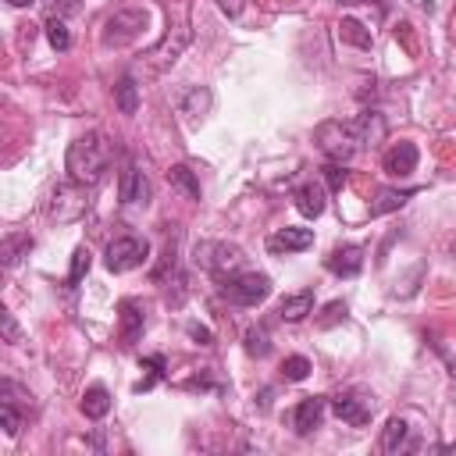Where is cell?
<instances>
[{
	"instance_id": "37",
	"label": "cell",
	"mask_w": 456,
	"mask_h": 456,
	"mask_svg": "<svg viewBox=\"0 0 456 456\" xmlns=\"http://www.w3.org/2000/svg\"><path fill=\"white\" fill-rule=\"evenodd\" d=\"M413 4H417V7H420V11H428V14H431V11H435V4H431V0H413Z\"/></svg>"
},
{
	"instance_id": "29",
	"label": "cell",
	"mask_w": 456,
	"mask_h": 456,
	"mask_svg": "<svg viewBox=\"0 0 456 456\" xmlns=\"http://www.w3.org/2000/svg\"><path fill=\"white\" fill-rule=\"evenodd\" d=\"M246 353L249 356H267L271 353V335H267L264 324H256V328L246 331Z\"/></svg>"
},
{
	"instance_id": "25",
	"label": "cell",
	"mask_w": 456,
	"mask_h": 456,
	"mask_svg": "<svg viewBox=\"0 0 456 456\" xmlns=\"http://www.w3.org/2000/svg\"><path fill=\"white\" fill-rule=\"evenodd\" d=\"M28 249H32V235H7L4 239V271H11L21 260V253H28Z\"/></svg>"
},
{
	"instance_id": "22",
	"label": "cell",
	"mask_w": 456,
	"mask_h": 456,
	"mask_svg": "<svg viewBox=\"0 0 456 456\" xmlns=\"http://www.w3.org/2000/svg\"><path fill=\"white\" fill-rule=\"evenodd\" d=\"M178 110H182L189 121H200V118L210 110V89H203V86H192V89L182 96Z\"/></svg>"
},
{
	"instance_id": "1",
	"label": "cell",
	"mask_w": 456,
	"mask_h": 456,
	"mask_svg": "<svg viewBox=\"0 0 456 456\" xmlns=\"http://www.w3.org/2000/svg\"><path fill=\"white\" fill-rule=\"evenodd\" d=\"M64 167H68V178H71L75 185H96V182L107 175V167H110V142H107L100 132L78 135V139L68 146Z\"/></svg>"
},
{
	"instance_id": "36",
	"label": "cell",
	"mask_w": 456,
	"mask_h": 456,
	"mask_svg": "<svg viewBox=\"0 0 456 456\" xmlns=\"http://www.w3.org/2000/svg\"><path fill=\"white\" fill-rule=\"evenodd\" d=\"M338 4H374V7L381 11V14L388 11V0H338Z\"/></svg>"
},
{
	"instance_id": "12",
	"label": "cell",
	"mask_w": 456,
	"mask_h": 456,
	"mask_svg": "<svg viewBox=\"0 0 456 456\" xmlns=\"http://www.w3.org/2000/svg\"><path fill=\"white\" fill-rule=\"evenodd\" d=\"M417 160H420L417 146L403 139V142H395L392 150H385L381 167H385V175H392V178H406V175H413V171H417Z\"/></svg>"
},
{
	"instance_id": "34",
	"label": "cell",
	"mask_w": 456,
	"mask_h": 456,
	"mask_svg": "<svg viewBox=\"0 0 456 456\" xmlns=\"http://www.w3.org/2000/svg\"><path fill=\"white\" fill-rule=\"evenodd\" d=\"M214 4H217V11H221V14H228V18H239L246 0H214Z\"/></svg>"
},
{
	"instance_id": "32",
	"label": "cell",
	"mask_w": 456,
	"mask_h": 456,
	"mask_svg": "<svg viewBox=\"0 0 456 456\" xmlns=\"http://www.w3.org/2000/svg\"><path fill=\"white\" fill-rule=\"evenodd\" d=\"M335 321H346V303H338V299L324 306V317H321V328H331Z\"/></svg>"
},
{
	"instance_id": "23",
	"label": "cell",
	"mask_w": 456,
	"mask_h": 456,
	"mask_svg": "<svg viewBox=\"0 0 456 456\" xmlns=\"http://www.w3.org/2000/svg\"><path fill=\"white\" fill-rule=\"evenodd\" d=\"M167 182H171L175 189H182L189 200H200V178H196V171H192L189 164H175V167L167 171Z\"/></svg>"
},
{
	"instance_id": "24",
	"label": "cell",
	"mask_w": 456,
	"mask_h": 456,
	"mask_svg": "<svg viewBox=\"0 0 456 456\" xmlns=\"http://www.w3.org/2000/svg\"><path fill=\"white\" fill-rule=\"evenodd\" d=\"M142 370H146V378H142V381H135V392H150V388L167 374V360H164L160 353H153V356H146V360H142Z\"/></svg>"
},
{
	"instance_id": "38",
	"label": "cell",
	"mask_w": 456,
	"mask_h": 456,
	"mask_svg": "<svg viewBox=\"0 0 456 456\" xmlns=\"http://www.w3.org/2000/svg\"><path fill=\"white\" fill-rule=\"evenodd\" d=\"M7 4H11V7H32L36 0H7Z\"/></svg>"
},
{
	"instance_id": "4",
	"label": "cell",
	"mask_w": 456,
	"mask_h": 456,
	"mask_svg": "<svg viewBox=\"0 0 456 456\" xmlns=\"http://www.w3.org/2000/svg\"><path fill=\"white\" fill-rule=\"evenodd\" d=\"M146 256H150V242H146V239H139V235H121V239H114V242L107 246L103 267H107L110 274H125V271L142 267Z\"/></svg>"
},
{
	"instance_id": "17",
	"label": "cell",
	"mask_w": 456,
	"mask_h": 456,
	"mask_svg": "<svg viewBox=\"0 0 456 456\" xmlns=\"http://www.w3.org/2000/svg\"><path fill=\"white\" fill-rule=\"evenodd\" d=\"M353 121H356V128H360L363 150H367V146H378V142L385 139V132H388V125H385V118H381L378 110H360Z\"/></svg>"
},
{
	"instance_id": "13",
	"label": "cell",
	"mask_w": 456,
	"mask_h": 456,
	"mask_svg": "<svg viewBox=\"0 0 456 456\" xmlns=\"http://www.w3.org/2000/svg\"><path fill=\"white\" fill-rule=\"evenodd\" d=\"M314 246V232L310 228H278L274 235H267V249L271 253H299Z\"/></svg>"
},
{
	"instance_id": "11",
	"label": "cell",
	"mask_w": 456,
	"mask_h": 456,
	"mask_svg": "<svg viewBox=\"0 0 456 456\" xmlns=\"http://www.w3.org/2000/svg\"><path fill=\"white\" fill-rule=\"evenodd\" d=\"M185 43H189V25H178V28H175V36L167 32V36H164V39H160L146 57H150V64H153L157 71H164V68H171V64L178 61V53L185 50Z\"/></svg>"
},
{
	"instance_id": "3",
	"label": "cell",
	"mask_w": 456,
	"mask_h": 456,
	"mask_svg": "<svg viewBox=\"0 0 456 456\" xmlns=\"http://www.w3.org/2000/svg\"><path fill=\"white\" fill-rule=\"evenodd\" d=\"M217 292H221V299L235 303V306H256L271 296V278L260 271H235V274L217 278Z\"/></svg>"
},
{
	"instance_id": "8",
	"label": "cell",
	"mask_w": 456,
	"mask_h": 456,
	"mask_svg": "<svg viewBox=\"0 0 456 456\" xmlns=\"http://www.w3.org/2000/svg\"><path fill=\"white\" fill-rule=\"evenodd\" d=\"M150 178L139 171V164H125L118 178V200L121 207H146L150 203Z\"/></svg>"
},
{
	"instance_id": "6",
	"label": "cell",
	"mask_w": 456,
	"mask_h": 456,
	"mask_svg": "<svg viewBox=\"0 0 456 456\" xmlns=\"http://www.w3.org/2000/svg\"><path fill=\"white\" fill-rule=\"evenodd\" d=\"M331 410H335V417L346 420L349 428H363V424H370L378 403H374V395L363 392V388H346V392H338V395L331 399Z\"/></svg>"
},
{
	"instance_id": "26",
	"label": "cell",
	"mask_w": 456,
	"mask_h": 456,
	"mask_svg": "<svg viewBox=\"0 0 456 456\" xmlns=\"http://www.w3.org/2000/svg\"><path fill=\"white\" fill-rule=\"evenodd\" d=\"M89 264H93V253L86 249V246H78L75 253H71V271H68V289H78V281L89 274Z\"/></svg>"
},
{
	"instance_id": "9",
	"label": "cell",
	"mask_w": 456,
	"mask_h": 456,
	"mask_svg": "<svg viewBox=\"0 0 456 456\" xmlns=\"http://www.w3.org/2000/svg\"><path fill=\"white\" fill-rule=\"evenodd\" d=\"M324 267L338 278H356L363 271V246L360 242H346V246H335L328 256H324Z\"/></svg>"
},
{
	"instance_id": "19",
	"label": "cell",
	"mask_w": 456,
	"mask_h": 456,
	"mask_svg": "<svg viewBox=\"0 0 456 456\" xmlns=\"http://www.w3.org/2000/svg\"><path fill=\"white\" fill-rule=\"evenodd\" d=\"M410 196H417V189H381L378 192V200L370 203V217H381V214H392V210H399Z\"/></svg>"
},
{
	"instance_id": "2",
	"label": "cell",
	"mask_w": 456,
	"mask_h": 456,
	"mask_svg": "<svg viewBox=\"0 0 456 456\" xmlns=\"http://www.w3.org/2000/svg\"><path fill=\"white\" fill-rule=\"evenodd\" d=\"M314 139H317L321 153H324L328 160H335V164H349V160L363 150V139H360V128H356L353 118H349V121H338V118L321 121L317 132H314Z\"/></svg>"
},
{
	"instance_id": "28",
	"label": "cell",
	"mask_w": 456,
	"mask_h": 456,
	"mask_svg": "<svg viewBox=\"0 0 456 456\" xmlns=\"http://www.w3.org/2000/svg\"><path fill=\"white\" fill-rule=\"evenodd\" d=\"M310 370H314V367H310V360H306V356H299V353L281 360V378H285V381H306V378H310Z\"/></svg>"
},
{
	"instance_id": "7",
	"label": "cell",
	"mask_w": 456,
	"mask_h": 456,
	"mask_svg": "<svg viewBox=\"0 0 456 456\" xmlns=\"http://www.w3.org/2000/svg\"><path fill=\"white\" fill-rule=\"evenodd\" d=\"M142 25H146V11H118L103 25V43L107 46H125L142 32Z\"/></svg>"
},
{
	"instance_id": "31",
	"label": "cell",
	"mask_w": 456,
	"mask_h": 456,
	"mask_svg": "<svg viewBox=\"0 0 456 456\" xmlns=\"http://www.w3.org/2000/svg\"><path fill=\"white\" fill-rule=\"evenodd\" d=\"M324 178H328V189H331V192H338V189L346 185L349 171H346V164H335V160H328V167H324Z\"/></svg>"
},
{
	"instance_id": "14",
	"label": "cell",
	"mask_w": 456,
	"mask_h": 456,
	"mask_svg": "<svg viewBox=\"0 0 456 456\" xmlns=\"http://www.w3.org/2000/svg\"><path fill=\"white\" fill-rule=\"evenodd\" d=\"M292 200H296V210L303 214V217H321L324 214V200H328V192L317 185V182H303L296 192H292Z\"/></svg>"
},
{
	"instance_id": "18",
	"label": "cell",
	"mask_w": 456,
	"mask_h": 456,
	"mask_svg": "<svg viewBox=\"0 0 456 456\" xmlns=\"http://www.w3.org/2000/svg\"><path fill=\"white\" fill-rule=\"evenodd\" d=\"M78 410H82L89 420H103V417L110 413V392H107L103 385H89V388L82 392Z\"/></svg>"
},
{
	"instance_id": "5",
	"label": "cell",
	"mask_w": 456,
	"mask_h": 456,
	"mask_svg": "<svg viewBox=\"0 0 456 456\" xmlns=\"http://www.w3.org/2000/svg\"><path fill=\"white\" fill-rule=\"evenodd\" d=\"M196 264L217 278L242 271V249L232 242H200L196 246Z\"/></svg>"
},
{
	"instance_id": "35",
	"label": "cell",
	"mask_w": 456,
	"mask_h": 456,
	"mask_svg": "<svg viewBox=\"0 0 456 456\" xmlns=\"http://www.w3.org/2000/svg\"><path fill=\"white\" fill-rule=\"evenodd\" d=\"M189 335H192V338H196V342H200V346H210V342H214V335H210V331H207V328H200V324H196V321H192V324H189Z\"/></svg>"
},
{
	"instance_id": "21",
	"label": "cell",
	"mask_w": 456,
	"mask_h": 456,
	"mask_svg": "<svg viewBox=\"0 0 456 456\" xmlns=\"http://www.w3.org/2000/svg\"><path fill=\"white\" fill-rule=\"evenodd\" d=\"M114 103H118L121 114H135L139 110V86H135L132 75H121L114 82Z\"/></svg>"
},
{
	"instance_id": "27",
	"label": "cell",
	"mask_w": 456,
	"mask_h": 456,
	"mask_svg": "<svg viewBox=\"0 0 456 456\" xmlns=\"http://www.w3.org/2000/svg\"><path fill=\"white\" fill-rule=\"evenodd\" d=\"M46 39H50V46H53V50H61V53L71 46V32H68V25H64L57 14H50V18H46Z\"/></svg>"
},
{
	"instance_id": "10",
	"label": "cell",
	"mask_w": 456,
	"mask_h": 456,
	"mask_svg": "<svg viewBox=\"0 0 456 456\" xmlns=\"http://www.w3.org/2000/svg\"><path fill=\"white\" fill-rule=\"evenodd\" d=\"M328 403H331L328 395H306V399H299L296 410H292V431H296V435H310V431H317L321 420H324Z\"/></svg>"
},
{
	"instance_id": "15",
	"label": "cell",
	"mask_w": 456,
	"mask_h": 456,
	"mask_svg": "<svg viewBox=\"0 0 456 456\" xmlns=\"http://www.w3.org/2000/svg\"><path fill=\"white\" fill-rule=\"evenodd\" d=\"M121 346H135V338L142 335L146 328V317H142V306L135 299H121Z\"/></svg>"
},
{
	"instance_id": "16",
	"label": "cell",
	"mask_w": 456,
	"mask_h": 456,
	"mask_svg": "<svg viewBox=\"0 0 456 456\" xmlns=\"http://www.w3.org/2000/svg\"><path fill=\"white\" fill-rule=\"evenodd\" d=\"M306 314H314V289H299V292H289L281 303H278V317L281 321H303Z\"/></svg>"
},
{
	"instance_id": "33",
	"label": "cell",
	"mask_w": 456,
	"mask_h": 456,
	"mask_svg": "<svg viewBox=\"0 0 456 456\" xmlns=\"http://www.w3.org/2000/svg\"><path fill=\"white\" fill-rule=\"evenodd\" d=\"M0 321H4V338H7V342H18V338H21V331H18V324H14V314H11V310H4V314H0Z\"/></svg>"
},
{
	"instance_id": "30",
	"label": "cell",
	"mask_w": 456,
	"mask_h": 456,
	"mask_svg": "<svg viewBox=\"0 0 456 456\" xmlns=\"http://www.w3.org/2000/svg\"><path fill=\"white\" fill-rule=\"evenodd\" d=\"M338 32H342V39H346V43H356L360 50H370V32H363V25H360V21H353V18H342Z\"/></svg>"
},
{
	"instance_id": "20",
	"label": "cell",
	"mask_w": 456,
	"mask_h": 456,
	"mask_svg": "<svg viewBox=\"0 0 456 456\" xmlns=\"http://www.w3.org/2000/svg\"><path fill=\"white\" fill-rule=\"evenodd\" d=\"M381 449L385 452H399V449H410V424L403 417H392L381 431Z\"/></svg>"
}]
</instances>
